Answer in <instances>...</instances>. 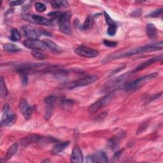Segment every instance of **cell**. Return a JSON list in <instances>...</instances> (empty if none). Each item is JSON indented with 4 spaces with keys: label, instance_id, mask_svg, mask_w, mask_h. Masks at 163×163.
Segmentation results:
<instances>
[{
    "label": "cell",
    "instance_id": "cell-17",
    "mask_svg": "<svg viewBox=\"0 0 163 163\" xmlns=\"http://www.w3.org/2000/svg\"><path fill=\"white\" fill-rule=\"evenodd\" d=\"M125 136V133L124 132H120L118 135L114 136L109 141V145L111 148H115L117 146H118V144L119 141H121V139H122Z\"/></svg>",
    "mask_w": 163,
    "mask_h": 163
},
{
    "label": "cell",
    "instance_id": "cell-23",
    "mask_svg": "<svg viewBox=\"0 0 163 163\" xmlns=\"http://www.w3.org/2000/svg\"><path fill=\"white\" fill-rule=\"evenodd\" d=\"M95 155L96 162H108V156L104 152H98Z\"/></svg>",
    "mask_w": 163,
    "mask_h": 163
},
{
    "label": "cell",
    "instance_id": "cell-10",
    "mask_svg": "<svg viewBox=\"0 0 163 163\" xmlns=\"http://www.w3.org/2000/svg\"><path fill=\"white\" fill-rule=\"evenodd\" d=\"M22 30L28 39H38L40 36V31L33 26H24L22 27Z\"/></svg>",
    "mask_w": 163,
    "mask_h": 163
},
{
    "label": "cell",
    "instance_id": "cell-2",
    "mask_svg": "<svg viewBox=\"0 0 163 163\" xmlns=\"http://www.w3.org/2000/svg\"><path fill=\"white\" fill-rule=\"evenodd\" d=\"M158 75H159L158 73L155 72V73L149 74L148 75H145V76H143L138 78H137L133 80V82H129L126 85H124L125 90H126V91H131L136 90L138 88H139L141 85L147 82L148 80L156 77Z\"/></svg>",
    "mask_w": 163,
    "mask_h": 163
},
{
    "label": "cell",
    "instance_id": "cell-38",
    "mask_svg": "<svg viewBox=\"0 0 163 163\" xmlns=\"http://www.w3.org/2000/svg\"><path fill=\"white\" fill-rule=\"evenodd\" d=\"M86 162H96V158L95 155H88L86 158Z\"/></svg>",
    "mask_w": 163,
    "mask_h": 163
},
{
    "label": "cell",
    "instance_id": "cell-29",
    "mask_svg": "<svg viewBox=\"0 0 163 163\" xmlns=\"http://www.w3.org/2000/svg\"><path fill=\"white\" fill-rule=\"evenodd\" d=\"M35 7L36 10L38 12H45L47 9L46 5L44 3H41V2L36 3L35 5Z\"/></svg>",
    "mask_w": 163,
    "mask_h": 163
},
{
    "label": "cell",
    "instance_id": "cell-30",
    "mask_svg": "<svg viewBox=\"0 0 163 163\" xmlns=\"http://www.w3.org/2000/svg\"><path fill=\"white\" fill-rule=\"evenodd\" d=\"M116 31H117V25L115 24V23H114V24L110 25L108 28L107 32H108V35L113 36L115 35Z\"/></svg>",
    "mask_w": 163,
    "mask_h": 163
},
{
    "label": "cell",
    "instance_id": "cell-32",
    "mask_svg": "<svg viewBox=\"0 0 163 163\" xmlns=\"http://www.w3.org/2000/svg\"><path fill=\"white\" fill-rule=\"evenodd\" d=\"M103 43L105 45L108 47H116L118 45V43L116 42L107 40H104Z\"/></svg>",
    "mask_w": 163,
    "mask_h": 163
},
{
    "label": "cell",
    "instance_id": "cell-3",
    "mask_svg": "<svg viewBox=\"0 0 163 163\" xmlns=\"http://www.w3.org/2000/svg\"><path fill=\"white\" fill-rule=\"evenodd\" d=\"M72 13L70 12H66L62 13V15L59 18L58 25L60 31L64 34L71 35L72 34V29L70 24V19Z\"/></svg>",
    "mask_w": 163,
    "mask_h": 163
},
{
    "label": "cell",
    "instance_id": "cell-14",
    "mask_svg": "<svg viewBox=\"0 0 163 163\" xmlns=\"http://www.w3.org/2000/svg\"><path fill=\"white\" fill-rule=\"evenodd\" d=\"M128 76V74H124L123 75H121V76L118 77V78L113 80L108 84H106V85L105 86V90H108L109 89L111 88H114V87H115L117 86H118L122 82H123V81L126 79V78Z\"/></svg>",
    "mask_w": 163,
    "mask_h": 163
},
{
    "label": "cell",
    "instance_id": "cell-43",
    "mask_svg": "<svg viewBox=\"0 0 163 163\" xmlns=\"http://www.w3.org/2000/svg\"><path fill=\"white\" fill-rule=\"evenodd\" d=\"M50 162V161H48V160H45V161H43V162Z\"/></svg>",
    "mask_w": 163,
    "mask_h": 163
},
{
    "label": "cell",
    "instance_id": "cell-22",
    "mask_svg": "<svg viewBox=\"0 0 163 163\" xmlns=\"http://www.w3.org/2000/svg\"><path fill=\"white\" fill-rule=\"evenodd\" d=\"M94 22H95V20H94L92 17L91 16L87 17L82 25V29L85 30L91 29L93 26Z\"/></svg>",
    "mask_w": 163,
    "mask_h": 163
},
{
    "label": "cell",
    "instance_id": "cell-6",
    "mask_svg": "<svg viewBox=\"0 0 163 163\" xmlns=\"http://www.w3.org/2000/svg\"><path fill=\"white\" fill-rule=\"evenodd\" d=\"M15 115L10 108L8 105L6 104L3 110V115L2 118V124L5 126H8L15 121Z\"/></svg>",
    "mask_w": 163,
    "mask_h": 163
},
{
    "label": "cell",
    "instance_id": "cell-37",
    "mask_svg": "<svg viewBox=\"0 0 163 163\" xmlns=\"http://www.w3.org/2000/svg\"><path fill=\"white\" fill-rule=\"evenodd\" d=\"M22 84L23 85H26L28 82V77L27 73H22Z\"/></svg>",
    "mask_w": 163,
    "mask_h": 163
},
{
    "label": "cell",
    "instance_id": "cell-36",
    "mask_svg": "<svg viewBox=\"0 0 163 163\" xmlns=\"http://www.w3.org/2000/svg\"><path fill=\"white\" fill-rule=\"evenodd\" d=\"M62 13L60 12H58V11H54V12H50V13L48 14V16L51 17H53V18H60V17L62 15Z\"/></svg>",
    "mask_w": 163,
    "mask_h": 163
},
{
    "label": "cell",
    "instance_id": "cell-16",
    "mask_svg": "<svg viewBox=\"0 0 163 163\" xmlns=\"http://www.w3.org/2000/svg\"><path fill=\"white\" fill-rule=\"evenodd\" d=\"M33 20L35 21V22L38 24L40 25H44V26H51L53 24L52 21L51 20L47 19V18L38 15H32Z\"/></svg>",
    "mask_w": 163,
    "mask_h": 163
},
{
    "label": "cell",
    "instance_id": "cell-19",
    "mask_svg": "<svg viewBox=\"0 0 163 163\" xmlns=\"http://www.w3.org/2000/svg\"><path fill=\"white\" fill-rule=\"evenodd\" d=\"M43 42L45 43V44L47 46V48L51 50L52 52H55V53L61 52V50L59 48V47L57 44H55V43L53 42L52 41L49 40H43Z\"/></svg>",
    "mask_w": 163,
    "mask_h": 163
},
{
    "label": "cell",
    "instance_id": "cell-11",
    "mask_svg": "<svg viewBox=\"0 0 163 163\" xmlns=\"http://www.w3.org/2000/svg\"><path fill=\"white\" fill-rule=\"evenodd\" d=\"M84 157L82 152L78 146H75L71 155V161L73 163H81L83 162Z\"/></svg>",
    "mask_w": 163,
    "mask_h": 163
},
{
    "label": "cell",
    "instance_id": "cell-1",
    "mask_svg": "<svg viewBox=\"0 0 163 163\" xmlns=\"http://www.w3.org/2000/svg\"><path fill=\"white\" fill-rule=\"evenodd\" d=\"M97 77L95 76V75H88V76H85L77 80L62 84L61 87L65 89H73L80 87H84L94 83L97 80Z\"/></svg>",
    "mask_w": 163,
    "mask_h": 163
},
{
    "label": "cell",
    "instance_id": "cell-5",
    "mask_svg": "<svg viewBox=\"0 0 163 163\" xmlns=\"http://www.w3.org/2000/svg\"><path fill=\"white\" fill-rule=\"evenodd\" d=\"M162 48V46H159L158 45H148L142 46L138 48H136L133 50L127 52L124 55L126 56H131V55H135L137 54H140L142 53L145 52H154L158 51V50H161Z\"/></svg>",
    "mask_w": 163,
    "mask_h": 163
},
{
    "label": "cell",
    "instance_id": "cell-4",
    "mask_svg": "<svg viewBox=\"0 0 163 163\" xmlns=\"http://www.w3.org/2000/svg\"><path fill=\"white\" fill-rule=\"evenodd\" d=\"M114 97V93L110 92L102 98L98 99L97 101L92 104L89 108V111L90 114H95L96 112L101 110L105 106H106L111 101V99Z\"/></svg>",
    "mask_w": 163,
    "mask_h": 163
},
{
    "label": "cell",
    "instance_id": "cell-42",
    "mask_svg": "<svg viewBox=\"0 0 163 163\" xmlns=\"http://www.w3.org/2000/svg\"><path fill=\"white\" fill-rule=\"evenodd\" d=\"M121 152H122V150H120V151H118L117 153H115V154L114 155V158H116V159L118 158L121 154Z\"/></svg>",
    "mask_w": 163,
    "mask_h": 163
},
{
    "label": "cell",
    "instance_id": "cell-9",
    "mask_svg": "<svg viewBox=\"0 0 163 163\" xmlns=\"http://www.w3.org/2000/svg\"><path fill=\"white\" fill-rule=\"evenodd\" d=\"M19 109L22 114L26 120H29L31 118L33 112V108L28 103L26 100H21L19 103Z\"/></svg>",
    "mask_w": 163,
    "mask_h": 163
},
{
    "label": "cell",
    "instance_id": "cell-12",
    "mask_svg": "<svg viewBox=\"0 0 163 163\" xmlns=\"http://www.w3.org/2000/svg\"><path fill=\"white\" fill-rule=\"evenodd\" d=\"M41 137L38 135H30L21 139L20 140V144L22 147H26L31 144L39 141Z\"/></svg>",
    "mask_w": 163,
    "mask_h": 163
},
{
    "label": "cell",
    "instance_id": "cell-28",
    "mask_svg": "<svg viewBox=\"0 0 163 163\" xmlns=\"http://www.w3.org/2000/svg\"><path fill=\"white\" fill-rule=\"evenodd\" d=\"M8 89L7 88V87H6L3 78L2 77L1 78V95L3 98H6L8 95Z\"/></svg>",
    "mask_w": 163,
    "mask_h": 163
},
{
    "label": "cell",
    "instance_id": "cell-27",
    "mask_svg": "<svg viewBox=\"0 0 163 163\" xmlns=\"http://www.w3.org/2000/svg\"><path fill=\"white\" fill-rule=\"evenodd\" d=\"M74 101L72 99H63L61 101V106L62 108H65L66 110H68V108H71L72 106H73Z\"/></svg>",
    "mask_w": 163,
    "mask_h": 163
},
{
    "label": "cell",
    "instance_id": "cell-18",
    "mask_svg": "<svg viewBox=\"0 0 163 163\" xmlns=\"http://www.w3.org/2000/svg\"><path fill=\"white\" fill-rule=\"evenodd\" d=\"M18 148V143H14L13 145H12L9 147L8 150H7V154H6L5 158H3L4 161H8L9 159H10L12 158V157L17 152Z\"/></svg>",
    "mask_w": 163,
    "mask_h": 163
},
{
    "label": "cell",
    "instance_id": "cell-24",
    "mask_svg": "<svg viewBox=\"0 0 163 163\" xmlns=\"http://www.w3.org/2000/svg\"><path fill=\"white\" fill-rule=\"evenodd\" d=\"M31 54L35 58L39 60H43L46 58V55L40 50H33Z\"/></svg>",
    "mask_w": 163,
    "mask_h": 163
},
{
    "label": "cell",
    "instance_id": "cell-35",
    "mask_svg": "<svg viewBox=\"0 0 163 163\" xmlns=\"http://www.w3.org/2000/svg\"><path fill=\"white\" fill-rule=\"evenodd\" d=\"M162 8H160L159 10H156L155 11H154L152 13H151L150 14H149L148 15V17H158L161 14H162Z\"/></svg>",
    "mask_w": 163,
    "mask_h": 163
},
{
    "label": "cell",
    "instance_id": "cell-41",
    "mask_svg": "<svg viewBox=\"0 0 163 163\" xmlns=\"http://www.w3.org/2000/svg\"><path fill=\"white\" fill-rule=\"evenodd\" d=\"M125 67H126V66H125V65H122V66H119L118 68H117L116 70H115L114 72H113L111 73V75L116 74L117 73H118V72H121V70H123L125 68Z\"/></svg>",
    "mask_w": 163,
    "mask_h": 163
},
{
    "label": "cell",
    "instance_id": "cell-40",
    "mask_svg": "<svg viewBox=\"0 0 163 163\" xmlns=\"http://www.w3.org/2000/svg\"><path fill=\"white\" fill-rule=\"evenodd\" d=\"M24 3V1H22V0H18V1H13L10 3V5L11 6H18L21 5Z\"/></svg>",
    "mask_w": 163,
    "mask_h": 163
},
{
    "label": "cell",
    "instance_id": "cell-7",
    "mask_svg": "<svg viewBox=\"0 0 163 163\" xmlns=\"http://www.w3.org/2000/svg\"><path fill=\"white\" fill-rule=\"evenodd\" d=\"M75 52L81 57L87 58H95L99 55L98 51L84 46H80L77 47L75 50Z\"/></svg>",
    "mask_w": 163,
    "mask_h": 163
},
{
    "label": "cell",
    "instance_id": "cell-26",
    "mask_svg": "<svg viewBox=\"0 0 163 163\" xmlns=\"http://www.w3.org/2000/svg\"><path fill=\"white\" fill-rule=\"evenodd\" d=\"M10 39L13 42H17L21 39V33L17 29H12Z\"/></svg>",
    "mask_w": 163,
    "mask_h": 163
},
{
    "label": "cell",
    "instance_id": "cell-33",
    "mask_svg": "<svg viewBox=\"0 0 163 163\" xmlns=\"http://www.w3.org/2000/svg\"><path fill=\"white\" fill-rule=\"evenodd\" d=\"M148 126V122H144V123L141 124L140 125V126L138 129V131H137V133H136V134H137V135H139V134L143 133V131H145V130L147 128Z\"/></svg>",
    "mask_w": 163,
    "mask_h": 163
},
{
    "label": "cell",
    "instance_id": "cell-31",
    "mask_svg": "<svg viewBox=\"0 0 163 163\" xmlns=\"http://www.w3.org/2000/svg\"><path fill=\"white\" fill-rule=\"evenodd\" d=\"M56 100H57V98L54 96H50L45 98V103L46 105H54L55 104Z\"/></svg>",
    "mask_w": 163,
    "mask_h": 163
},
{
    "label": "cell",
    "instance_id": "cell-13",
    "mask_svg": "<svg viewBox=\"0 0 163 163\" xmlns=\"http://www.w3.org/2000/svg\"><path fill=\"white\" fill-rule=\"evenodd\" d=\"M162 61V55L155 56V57L150 59H148V61H146L145 62H144L141 65H140L138 66H137L135 70V72L140 71V70H143V69L149 66L150 65L155 63V62H159V61Z\"/></svg>",
    "mask_w": 163,
    "mask_h": 163
},
{
    "label": "cell",
    "instance_id": "cell-15",
    "mask_svg": "<svg viewBox=\"0 0 163 163\" xmlns=\"http://www.w3.org/2000/svg\"><path fill=\"white\" fill-rule=\"evenodd\" d=\"M70 145V141H65V142H62L56 144L55 145H54L51 150V152L54 155H58L62 152H63L64 150L68 147V145Z\"/></svg>",
    "mask_w": 163,
    "mask_h": 163
},
{
    "label": "cell",
    "instance_id": "cell-39",
    "mask_svg": "<svg viewBox=\"0 0 163 163\" xmlns=\"http://www.w3.org/2000/svg\"><path fill=\"white\" fill-rule=\"evenodd\" d=\"M142 14V10L141 8H138V9H136L135 10L133 13H132V16L133 17H139Z\"/></svg>",
    "mask_w": 163,
    "mask_h": 163
},
{
    "label": "cell",
    "instance_id": "cell-20",
    "mask_svg": "<svg viewBox=\"0 0 163 163\" xmlns=\"http://www.w3.org/2000/svg\"><path fill=\"white\" fill-rule=\"evenodd\" d=\"M146 34L150 38H154L157 36V29L153 24H147L146 28Z\"/></svg>",
    "mask_w": 163,
    "mask_h": 163
},
{
    "label": "cell",
    "instance_id": "cell-21",
    "mask_svg": "<svg viewBox=\"0 0 163 163\" xmlns=\"http://www.w3.org/2000/svg\"><path fill=\"white\" fill-rule=\"evenodd\" d=\"M3 49L6 52L11 53L18 52L21 51V49L19 47H18L13 43H6L3 46Z\"/></svg>",
    "mask_w": 163,
    "mask_h": 163
},
{
    "label": "cell",
    "instance_id": "cell-25",
    "mask_svg": "<svg viewBox=\"0 0 163 163\" xmlns=\"http://www.w3.org/2000/svg\"><path fill=\"white\" fill-rule=\"evenodd\" d=\"M51 5L54 9H59L66 7L68 3L66 1H53L51 2Z\"/></svg>",
    "mask_w": 163,
    "mask_h": 163
},
{
    "label": "cell",
    "instance_id": "cell-34",
    "mask_svg": "<svg viewBox=\"0 0 163 163\" xmlns=\"http://www.w3.org/2000/svg\"><path fill=\"white\" fill-rule=\"evenodd\" d=\"M103 14H104V16H105V21H106V24H107L108 26H110V25L112 24H114V21H113L111 19V18L110 17V15L106 13V12H103Z\"/></svg>",
    "mask_w": 163,
    "mask_h": 163
},
{
    "label": "cell",
    "instance_id": "cell-8",
    "mask_svg": "<svg viewBox=\"0 0 163 163\" xmlns=\"http://www.w3.org/2000/svg\"><path fill=\"white\" fill-rule=\"evenodd\" d=\"M23 45L28 48L32 50H44L47 48L45 43L38 39H28L23 42Z\"/></svg>",
    "mask_w": 163,
    "mask_h": 163
}]
</instances>
